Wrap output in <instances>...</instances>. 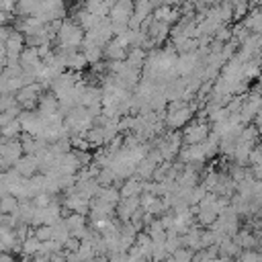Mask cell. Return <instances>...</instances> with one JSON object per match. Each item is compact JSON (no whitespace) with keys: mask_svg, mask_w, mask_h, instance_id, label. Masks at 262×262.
<instances>
[{"mask_svg":"<svg viewBox=\"0 0 262 262\" xmlns=\"http://www.w3.org/2000/svg\"><path fill=\"white\" fill-rule=\"evenodd\" d=\"M178 106H180V102H176V104H174L176 111H172V113L168 115V125L174 127V129H178L180 125H184V123L190 119V108H186V106L178 108Z\"/></svg>","mask_w":262,"mask_h":262,"instance_id":"2","label":"cell"},{"mask_svg":"<svg viewBox=\"0 0 262 262\" xmlns=\"http://www.w3.org/2000/svg\"><path fill=\"white\" fill-rule=\"evenodd\" d=\"M207 125L205 123H192V125H188L186 127V131H184V141L186 143H201V141H205L207 139Z\"/></svg>","mask_w":262,"mask_h":262,"instance_id":"1","label":"cell"}]
</instances>
